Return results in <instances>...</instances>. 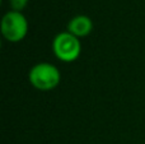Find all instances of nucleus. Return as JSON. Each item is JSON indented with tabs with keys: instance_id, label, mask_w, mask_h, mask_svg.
Segmentation results:
<instances>
[{
	"instance_id": "1",
	"label": "nucleus",
	"mask_w": 145,
	"mask_h": 144,
	"mask_svg": "<svg viewBox=\"0 0 145 144\" xmlns=\"http://www.w3.org/2000/svg\"><path fill=\"white\" fill-rule=\"evenodd\" d=\"M31 86L38 91H52L60 84L61 74L57 66L51 63H38L31 68L28 73Z\"/></svg>"
},
{
	"instance_id": "4",
	"label": "nucleus",
	"mask_w": 145,
	"mask_h": 144,
	"mask_svg": "<svg viewBox=\"0 0 145 144\" xmlns=\"http://www.w3.org/2000/svg\"><path fill=\"white\" fill-rule=\"evenodd\" d=\"M66 31L78 38L87 37L93 31V20L88 15L84 14L75 15L74 18H71L68 22Z\"/></svg>"
},
{
	"instance_id": "3",
	"label": "nucleus",
	"mask_w": 145,
	"mask_h": 144,
	"mask_svg": "<svg viewBox=\"0 0 145 144\" xmlns=\"http://www.w3.org/2000/svg\"><path fill=\"white\" fill-rule=\"evenodd\" d=\"M28 33V20L22 12L5 13L1 19V35L7 41L12 43L20 42L25 38Z\"/></svg>"
},
{
	"instance_id": "5",
	"label": "nucleus",
	"mask_w": 145,
	"mask_h": 144,
	"mask_svg": "<svg viewBox=\"0 0 145 144\" xmlns=\"http://www.w3.org/2000/svg\"><path fill=\"white\" fill-rule=\"evenodd\" d=\"M9 4L13 10L15 12H22L28 4V0H9Z\"/></svg>"
},
{
	"instance_id": "2",
	"label": "nucleus",
	"mask_w": 145,
	"mask_h": 144,
	"mask_svg": "<svg viewBox=\"0 0 145 144\" xmlns=\"http://www.w3.org/2000/svg\"><path fill=\"white\" fill-rule=\"evenodd\" d=\"M52 51L60 61L72 63L79 59L82 54V42L79 38L72 36L68 31H64L57 33L54 38Z\"/></svg>"
}]
</instances>
